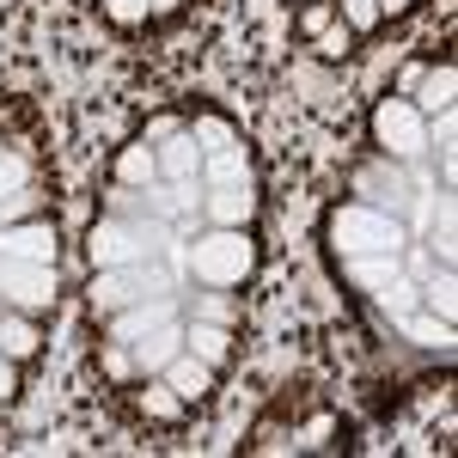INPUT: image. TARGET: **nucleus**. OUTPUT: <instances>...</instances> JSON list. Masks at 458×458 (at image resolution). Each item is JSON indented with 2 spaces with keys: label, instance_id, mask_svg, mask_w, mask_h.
Wrapping results in <instances>:
<instances>
[{
  "label": "nucleus",
  "instance_id": "obj_17",
  "mask_svg": "<svg viewBox=\"0 0 458 458\" xmlns=\"http://www.w3.org/2000/svg\"><path fill=\"white\" fill-rule=\"evenodd\" d=\"M43 349V336H37V324L25 312H6L0 318V354H13V360H31Z\"/></svg>",
  "mask_w": 458,
  "mask_h": 458
},
{
  "label": "nucleus",
  "instance_id": "obj_13",
  "mask_svg": "<svg viewBox=\"0 0 458 458\" xmlns=\"http://www.w3.org/2000/svg\"><path fill=\"white\" fill-rule=\"evenodd\" d=\"M116 183L123 190H147V183H159V153L147 141H129L116 153Z\"/></svg>",
  "mask_w": 458,
  "mask_h": 458
},
{
  "label": "nucleus",
  "instance_id": "obj_34",
  "mask_svg": "<svg viewBox=\"0 0 458 458\" xmlns=\"http://www.w3.org/2000/svg\"><path fill=\"white\" fill-rule=\"evenodd\" d=\"M147 6H153V13H172V6H177V0H147Z\"/></svg>",
  "mask_w": 458,
  "mask_h": 458
},
{
  "label": "nucleus",
  "instance_id": "obj_14",
  "mask_svg": "<svg viewBox=\"0 0 458 458\" xmlns=\"http://www.w3.org/2000/svg\"><path fill=\"white\" fill-rule=\"evenodd\" d=\"M183 343L196 360H208V367H226V354H233V336H226V324H214V318H196L190 330H183Z\"/></svg>",
  "mask_w": 458,
  "mask_h": 458
},
{
  "label": "nucleus",
  "instance_id": "obj_20",
  "mask_svg": "<svg viewBox=\"0 0 458 458\" xmlns=\"http://www.w3.org/2000/svg\"><path fill=\"white\" fill-rule=\"evenodd\" d=\"M190 135H196L202 153H226V147H239V135H233V123H226V116H196V129H190Z\"/></svg>",
  "mask_w": 458,
  "mask_h": 458
},
{
  "label": "nucleus",
  "instance_id": "obj_33",
  "mask_svg": "<svg viewBox=\"0 0 458 458\" xmlns=\"http://www.w3.org/2000/svg\"><path fill=\"white\" fill-rule=\"evenodd\" d=\"M410 6H416V0H379V13H391V19H397V13H410Z\"/></svg>",
  "mask_w": 458,
  "mask_h": 458
},
{
  "label": "nucleus",
  "instance_id": "obj_1",
  "mask_svg": "<svg viewBox=\"0 0 458 458\" xmlns=\"http://www.w3.org/2000/svg\"><path fill=\"white\" fill-rule=\"evenodd\" d=\"M330 245H336V257H397L410 245V233L379 202H343L330 214Z\"/></svg>",
  "mask_w": 458,
  "mask_h": 458
},
{
  "label": "nucleus",
  "instance_id": "obj_26",
  "mask_svg": "<svg viewBox=\"0 0 458 458\" xmlns=\"http://www.w3.org/2000/svg\"><path fill=\"white\" fill-rule=\"evenodd\" d=\"M312 43H318V55H324V62H336V55H349L354 31H349V25H324V31H318Z\"/></svg>",
  "mask_w": 458,
  "mask_h": 458
},
{
  "label": "nucleus",
  "instance_id": "obj_24",
  "mask_svg": "<svg viewBox=\"0 0 458 458\" xmlns=\"http://www.w3.org/2000/svg\"><path fill=\"white\" fill-rule=\"evenodd\" d=\"M428 312L434 318H446V324H453V312H458V300H453V269H440V276H434V282H428Z\"/></svg>",
  "mask_w": 458,
  "mask_h": 458
},
{
  "label": "nucleus",
  "instance_id": "obj_18",
  "mask_svg": "<svg viewBox=\"0 0 458 458\" xmlns=\"http://www.w3.org/2000/svg\"><path fill=\"white\" fill-rule=\"evenodd\" d=\"M202 177H208V183H239V177H250L245 141L226 147V153H202Z\"/></svg>",
  "mask_w": 458,
  "mask_h": 458
},
{
  "label": "nucleus",
  "instance_id": "obj_8",
  "mask_svg": "<svg viewBox=\"0 0 458 458\" xmlns=\"http://www.w3.org/2000/svg\"><path fill=\"white\" fill-rule=\"evenodd\" d=\"M0 257H25V263H55V226L31 214V220H6L0 226Z\"/></svg>",
  "mask_w": 458,
  "mask_h": 458
},
{
  "label": "nucleus",
  "instance_id": "obj_23",
  "mask_svg": "<svg viewBox=\"0 0 458 458\" xmlns=\"http://www.w3.org/2000/svg\"><path fill=\"white\" fill-rule=\"evenodd\" d=\"M37 208H43V196H37L31 183H25V190H6V196H0V226H6V220H31Z\"/></svg>",
  "mask_w": 458,
  "mask_h": 458
},
{
  "label": "nucleus",
  "instance_id": "obj_3",
  "mask_svg": "<svg viewBox=\"0 0 458 458\" xmlns=\"http://www.w3.org/2000/svg\"><path fill=\"white\" fill-rule=\"evenodd\" d=\"M159 245H165V226H141V220H98V226H92V239H86V250H92V263H98V269L147 263Z\"/></svg>",
  "mask_w": 458,
  "mask_h": 458
},
{
  "label": "nucleus",
  "instance_id": "obj_11",
  "mask_svg": "<svg viewBox=\"0 0 458 458\" xmlns=\"http://www.w3.org/2000/svg\"><path fill=\"white\" fill-rule=\"evenodd\" d=\"M165 386H172L177 397L190 403V397L214 391V367H208V360H196V354H183V349H177L172 360H165Z\"/></svg>",
  "mask_w": 458,
  "mask_h": 458
},
{
  "label": "nucleus",
  "instance_id": "obj_10",
  "mask_svg": "<svg viewBox=\"0 0 458 458\" xmlns=\"http://www.w3.org/2000/svg\"><path fill=\"white\" fill-rule=\"evenodd\" d=\"M153 153H159V177L165 183H196L202 177V147H196V135H183V129H177L172 141H159Z\"/></svg>",
  "mask_w": 458,
  "mask_h": 458
},
{
  "label": "nucleus",
  "instance_id": "obj_9",
  "mask_svg": "<svg viewBox=\"0 0 458 458\" xmlns=\"http://www.w3.org/2000/svg\"><path fill=\"white\" fill-rule=\"evenodd\" d=\"M202 208H208V226H250L257 220V190H250V177H239V183H208Z\"/></svg>",
  "mask_w": 458,
  "mask_h": 458
},
{
  "label": "nucleus",
  "instance_id": "obj_12",
  "mask_svg": "<svg viewBox=\"0 0 458 458\" xmlns=\"http://www.w3.org/2000/svg\"><path fill=\"white\" fill-rule=\"evenodd\" d=\"M453 92H458V68H453V62H440V68L422 73V86H416L410 105L422 110V116H440V110H453Z\"/></svg>",
  "mask_w": 458,
  "mask_h": 458
},
{
  "label": "nucleus",
  "instance_id": "obj_25",
  "mask_svg": "<svg viewBox=\"0 0 458 458\" xmlns=\"http://www.w3.org/2000/svg\"><path fill=\"white\" fill-rule=\"evenodd\" d=\"M386 13H379V0H343V25L349 31H373Z\"/></svg>",
  "mask_w": 458,
  "mask_h": 458
},
{
  "label": "nucleus",
  "instance_id": "obj_22",
  "mask_svg": "<svg viewBox=\"0 0 458 458\" xmlns=\"http://www.w3.org/2000/svg\"><path fill=\"white\" fill-rule=\"evenodd\" d=\"M379 300H386L391 312L403 318V312H416V300H422V287L410 282V276H391V282H386V287H379Z\"/></svg>",
  "mask_w": 458,
  "mask_h": 458
},
{
  "label": "nucleus",
  "instance_id": "obj_30",
  "mask_svg": "<svg viewBox=\"0 0 458 458\" xmlns=\"http://www.w3.org/2000/svg\"><path fill=\"white\" fill-rule=\"evenodd\" d=\"M13 397H19V360L0 354V403H13Z\"/></svg>",
  "mask_w": 458,
  "mask_h": 458
},
{
  "label": "nucleus",
  "instance_id": "obj_27",
  "mask_svg": "<svg viewBox=\"0 0 458 458\" xmlns=\"http://www.w3.org/2000/svg\"><path fill=\"white\" fill-rule=\"evenodd\" d=\"M25 183H31V165H25L19 153H0V196H6V190H25Z\"/></svg>",
  "mask_w": 458,
  "mask_h": 458
},
{
  "label": "nucleus",
  "instance_id": "obj_2",
  "mask_svg": "<svg viewBox=\"0 0 458 458\" xmlns=\"http://www.w3.org/2000/svg\"><path fill=\"white\" fill-rule=\"evenodd\" d=\"M183 263H190V276H196V282H208V287L250 282V269H257L250 226H214V233H202L196 245L183 250Z\"/></svg>",
  "mask_w": 458,
  "mask_h": 458
},
{
  "label": "nucleus",
  "instance_id": "obj_29",
  "mask_svg": "<svg viewBox=\"0 0 458 458\" xmlns=\"http://www.w3.org/2000/svg\"><path fill=\"white\" fill-rule=\"evenodd\" d=\"M105 13L116 19V25H147L153 6H147V0H105Z\"/></svg>",
  "mask_w": 458,
  "mask_h": 458
},
{
  "label": "nucleus",
  "instance_id": "obj_19",
  "mask_svg": "<svg viewBox=\"0 0 458 458\" xmlns=\"http://www.w3.org/2000/svg\"><path fill=\"white\" fill-rule=\"evenodd\" d=\"M343 263H349V282L354 287H373V293H379L391 276H403V269H397V257H343Z\"/></svg>",
  "mask_w": 458,
  "mask_h": 458
},
{
  "label": "nucleus",
  "instance_id": "obj_31",
  "mask_svg": "<svg viewBox=\"0 0 458 458\" xmlns=\"http://www.w3.org/2000/svg\"><path fill=\"white\" fill-rule=\"evenodd\" d=\"M177 129H183L177 116H153V123H147V135H141V141H147V147H159V141H172Z\"/></svg>",
  "mask_w": 458,
  "mask_h": 458
},
{
  "label": "nucleus",
  "instance_id": "obj_5",
  "mask_svg": "<svg viewBox=\"0 0 458 458\" xmlns=\"http://www.w3.org/2000/svg\"><path fill=\"white\" fill-rule=\"evenodd\" d=\"M0 300H6L13 312H49V306H55V263L0 257Z\"/></svg>",
  "mask_w": 458,
  "mask_h": 458
},
{
  "label": "nucleus",
  "instance_id": "obj_21",
  "mask_svg": "<svg viewBox=\"0 0 458 458\" xmlns=\"http://www.w3.org/2000/svg\"><path fill=\"white\" fill-rule=\"evenodd\" d=\"M397 324H403L416 343H428V349H446V343H453V324H446V318H416V312H403Z\"/></svg>",
  "mask_w": 458,
  "mask_h": 458
},
{
  "label": "nucleus",
  "instance_id": "obj_32",
  "mask_svg": "<svg viewBox=\"0 0 458 458\" xmlns=\"http://www.w3.org/2000/svg\"><path fill=\"white\" fill-rule=\"evenodd\" d=\"M422 62H410V68H403V73H397V98H416V86H422Z\"/></svg>",
  "mask_w": 458,
  "mask_h": 458
},
{
  "label": "nucleus",
  "instance_id": "obj_15",
  "mask_svg": "<svg viewBox=\"0 0 458 458\" xmlns=\"http://www.w3.org/2000/svg\"><path fill=\"white\" fill-rule=\"evenodd\" d=\"M177 343H183V330H177V318H172V324H159L153 336H141L129 354H135V367H141V373H165V360L177 354Z\"/></svg>",
  "mask_w": 458,
  "mask_h": 458
},
{
  "label": "nucleus",
  "instance_id": "obj_16",
  "mask_svg": "<svg viewBox=\"0 0 458 458\" xmlns=\"http://www.w3.org/2000/svg\"><path fill=\"white\" fill-rule=\"evenodd\" d=\"M135 403H141V416H153V422H177V416H183V397L165 386V373H147V386L135 391Z\"/></svg>",
  "mask_w": 458,
  "mask_h": 458
},
{
  "label": "nucleus",
  "instance_id": "obj_28",
  "mask_svg": "<svg viewBox=\"0 0 458 458\" xmlns=\"http://www.w3.org/2000/svg\"><path fill=\"white\" fill-rule=\"evenodd\" d=\"M324 25H336V6H330V0H306V13H300V31L318 37Z\"/></svg>",
  "mask_w": 458,
  "mask_h": 458
},
{
  "label": "nucleus",
  "instance_id": "obj_4",
  "mask_svg": "<svg viewBox=\"0 0 458 458\" xmlns=\"http://www.w3.org/2000/svg\"><path fill=\"white\" fill-rule=\"evenodd\" d=\"M373 141L386 147L391 159H422L428 153V116L410 105V98L391 92V98L373 105Z\"/></svg>",
  "mask_w": 458,
  "mask_h": 458
},
{
  "label": "nucleus",
  "instance_id": "obj_7",
  "mask_svg": "<svg viewBox=\"0 0 458 458\" xmlns=\"http://www.w3.org/2000/svg\"><path fill=\"white\" fill-rule=\"evenodd\" d=\"M177 306L172 293H147V300H135V306H123V312H110V343H123V349H135L141 336H153L159 324H172Z\"/></svg>",
  "mask_w": 458,
  "mask_h": 458
},
{
  "label": "nucleus",
  "instance_id": "obj_6",
  "mask_svg": "<svg viewBox=\"0 0 458 458\" xmlns=\"http://www.w3.org/2000/svg\"><path fill=\"white\" fill-rule=\"evenodd\" d=\"M147 293H165V276L159 269H147V263H129V269H98L92 276V312H123V306H135Z\"/></svg>",
  "mask_w": 458,
  "mask_h": 458
}]
</instances>
